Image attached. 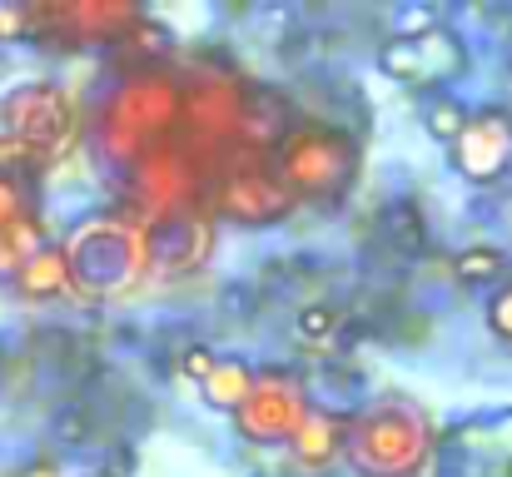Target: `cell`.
<instances>
[{
  "mask_svg": "<svg viewBox=\"0 0 512 477\" xmlns=\"http://www.w3.org/2000/svg\"><path fill=\"white\" fill-rule=\"evenodd\" d=\"M174 125H179V80L145 65L105 95L95 115V150L110 164L130 169L145 150L165 145Z\"/></svg>",
  "mask_w": 512,
  "mask_h": 477,
  "instance_id": "obj_1",
  "label": "cell"
},
{
  "mask_svg": "<svg viewBox=\"0 0 512 477\" xmlns=\"http://www.w3.org/2000/svg\"><path fill=\"white\" fill-rule=\"evenodd\" d=\"M378 65H383L393 80L413 85V90H433V85H448V80H458V75L468 70V50H463L458 35H448V30L438 25V30L408 35V40L393 35V40L378 50Z\"/></svg>",
  "mask_w": 512,
  "mask_h": 477,
  "instance_id": "obj_10",
  "label": "cell"
},
{
  "mask_svg": "<svg viewBox=\"0 0 512 477\" xmlns=\"http://www.w3.org/2000/svg\"><path fill=\"white\" fill-rule=\"evenodd\" d=\"M209 239H214V219L204 209H184L174 219H160L145 229V254H150V274H189L209 259Z\"/></svg>",
  "mask_w": 512,
  "mask_h": 477,
  "instance_id": "obj_13",
  "label": "cell"
},
{
  "mask_svg": "<svg viewBox=\"0 0 512 477\" xmlns=\"http://www.w3.org/2000/svg\"><path fill=\"white\" fill-rule=\"evenodd\" d=\"M503 269H508V259H503V249H493V244H468V249L453 259V274H458L463 284H498Z\"/></svg>",
  "mask_w": 512,
  "mask_h": 477,
  "instance_id": "obj_20",
  "label": "cell"
},
{
  "mask_svg": "<svg viewBox=\"0 0 512 477\" xmlns=\"http://www.w3.org/2000/svg\"><path fill=\"white\" fill-rule=\"evenodd\" d=\"M358 140L339 125L294 120L284 140L274 145V179L294 194V204H329L358 179Z\"/></svg>",
  "mask_w": 512,
  "mask_h": 477,
  "instance_id": "obj_3",
  "label": "cell"
},
{
  "mask_svg": "<svg viewBox=\"0 0 512 477\" xmlns=\"http://www.w3.org/2000/svg\"><path fill=\"white\" fill-rule=\"evenodd\" d=\"M488 328H493L503 343H512V284L493 289V299H488Z\"/></svg>",
  "mask_w": 512,
  "mask_h": 477,
  "instance_id": "obj_24",
  "label": "cell"
},
{
  "mask_svg": "<svg viewBox=\"0 0 512 477\" xmlns=\"http://www.w3.org/2000/svg\"><path fill=\"white\" fill-rule=\"evenodd\" d=\"M65 274L70 289L85 299H115L150 274L145 229L120 214H90L65 234Z\"/></svg>",
  "mask_w": 512,
  "mask_h": 477,
  "instance_id": "obj_2",
  "label": "cell"
},
{
  "mask_svg": "<svg viewBox=\"0 0 512 477\" xmlns=\"http://www.w3.org/2000/svg\"><path fill=\"white\" fill-rule=\"evenodd\" d=\"M294 333H299L304 343H329V338L339 333V309H334V304H304L299 318H294Z\"/></svg>",
  "mask_w": 512,
  "mask_h": 477,
  "instance_id": "obj_22",
  "label": "cell"
},
{
  "mask_svg": "<svg viewBox=\"0 0 512 477\" xmlns=\"http://www.w3.org/2000/svg\"><path fill=\"white\" fill-rule=\"evenodd\" d=\"M244 100H249V90H244L234 75H194V80H179V125H184L199 145L239 140Z\"/></svg>",
  "mask_w": 512,
  "mask_h": 477,
  "instance_id": "obj_11",
  "label": "cell"
},
{
  "mask_svg": "<svg viewBox=\"0 0 512 477\" xmlns=\"http://www.w3.org/2000/svg\"><path fill=\"white\" fill-rule=\"evenodd\" d=\"M254 368L239 358V353H214V368L204 373V383H199V393H204V403L209 408H224V413H234L244 398H249V388H254Z\"/></svg>",
  "mask_w": 512,
  "mask_h": 477,
  "instance_id": "obj_16",
  "label": "cell"
},
{
  "mask_svg": "<svg viewBox=\"0 0 512 477\" xmlns=\"http://www.w3.org/2000/svg\"><path fill=\"white\" fill-rule=\"evenodd\" d=\"M10 289H15L20 299H35V304H45V299H60V294L70 289V274H65V249L50 239L40 254H30V259L15 269Z\"/></svg>",
  "mask_w": 512,
  "mask_h": 477,
  "instance_id": "obj_15",
  "label": "cell"
},
{
  "mask_svg": "<svg viewBox=\"0 0 512 477\" xmlns=\"http://www.w3.org/2000/svg\"><path fill=\"white\" fill-rule=\"evenodd\" d=\"M30 214H35V189H30V179L0 169V229H10V224H20V219H30Z\"/></svg>",
  "mask_w": 512,
  "mask_h": 477,
  "instance_id": "obj_21",
  "label": "cell"
},
{
  "mask_svg": "<svg viewBox=\"0 0 512 477\" xmlns=\"http://www.w3.org/2000/svg\"><path fill=\"white\" fill-rule=\"evenodd\" d=\"M343 433H348V423H343L339 413L309 403L304 418H299V428H294V438H289L284 448L294 453L299 468H329V463L343 453Z\"/></svg>",
  "mask_w": 512,
  "mask_h": 477,
  "instance_id": "obj_14",
  "label": "cell"
},
{
  "mask_svg": "<svg viewBox=\"0 0 512 477\" xmlns=\"http://www.w3.org/2000/svg\"><path fill=\"white\" fill-rule=\"evenodd\" d=\"M453 169L468 179V184H493L503 179L512 164V115L488 105V110H468V125L463 135L448 145Z\"/></svg>",
  "mask_w": 512,
  "mask_h": 477,
  "instance_id": "obj_12",
  "label": "cell"
},
{
  "mask_svg": "<svg viewBox=\"0 0 512 477\" xmlns=\"http://www.w3.org/2000/svg\"><path fill=\"white\" fill-rule=\"evenodd\" d=\"M0 40H25V10L20 5H0Z\"/></svg>",
  "mask_w": 512,
  "mask_h": 477,
  "instance_id": "obj_26",
  "label": "cell"
},
{
  "mask_svg": "<svg viewBox=\"0 0 512 477\" xmlns=\"http://www.w3.org/2000/svg\"><path fill=\"white\" fill-rule=\"evenodd\" d=\"M125 179H130V199L140 209V229H150L160 219H174L184 209H199V174H194L189 155L179 145H170V140L145 150L125 169Z\"/></svg>",
  "mask_w": 512,
  "mask_h": 477,
  "instance_id": "obj_6",
  "label": "cell"
},
{
  "mask_svg": "<svg viewBox=\"0 0 512 477\" xmlns=\"http://www.w3.org/2000/svg\"><path fill=\"white\" fill-rule=\"evenodd\" d=\"M304 408H309V398H304V388L289 373H259L249 398L234 408V428L254 448H284L294 438Z\"/></svg>",
  "mask_w": 512,
  "mask_h": 477,
  "instance_id": "obj_9",
  "label": "cell"
},
{
  "mask_svg": "<svg viewBox=\"0 0 512 477\" xmlns=\"http://www.w3.org/2000/svg\"><path fill=\"white\" fill-rule=\"evenodd\" d=\"M179 363H184V373H189V378H199V383H204V373L214 368V353L194 343V348H184V358H179Z\"/></svg>",
  "mask_w": 512,
  "mask_h": 477,
  "instance_id": "obj_25",
  "label": "cell"
},
{
  "mask_svg": "<svg viewBox=\"0 0 512 477\" xmlns=\"http://www.w3.org/2000/svg\"><path fill=\"white\" fill-rule=\"evenodd\" d=\"M463 125H468V105H463L458 95H433V100L423 105V130H428L438 145H453V140L463 135Z\"/></svg>",
  "mask_w": 512,
  "mask_h": 477,
  "instance_id": "obj_19",
  "label": "cell"
},
{
  "mask_svg": "<svg viewBox=\"0 0 512 477\" xmlns=\"http://www.w3.org/2000/svg\"><path fill=\"white\" fill-rule=\"evenodd\" d=\"M428 30H438V10H433V5H403V10H398V40L428 35Z\"/></svg>",
  "mask_w": 512,
  "mask_h": 477,
  "instance_id": "obj_23",
  "label": "cell"
},
{
  "mask_svg": "<svg viewBox=\"0 0 512 477\" xmlns=\"http://www.w3.org/2000/svg\"><path fill=\"white\" fill-rule=\"evenodd\" d=\"M25 35H45L60 45H120L145 20L140 5L125 0H65V5H20Z\"/></svg>",
  "mask_w": 512,
  "mask_h": 477,
  "instance_id": "obj_5",
  "label": "cell"
},
{
  "mask_svg": "<svg viewBox=\"0 0 512 477\" xmlns=\"http://www.w3.org/2000/svg\"><path fill=\"white\" fill-rule=\"evenodd\" d=\"M289 125H294V120H289V110H284L279 95H249V100H244V120H239V140L274 150Z\"/></svg>",
  "mask_w": 512,
  "mask_h": 477,
  "instance_id": "obj_17",
  "label": "cell"
},
{
  "mask_svg": "<svg viewBox=\"0 0 512 477\" xmlns=\"http://www.w3.org/2000/svg\"><path fill=\"white\" fill-rule=\"evenodd\" d=\"M508 80H512V60H508Z\"/></svg>",
  "mask_w": 512,
  "mask_h": 477,
  "instance_id": "obj_27",
  "label": "cell"
},
{
  "mask_svg": "<svg viewBox=\"0 0 512 477\" xmlns=\"http://www.w3.org/2000/svg\"><path fill=\"white\" fill-rule=\"evenodd\" d=\"M70 125H75V110H70L65 90L50 80H25L0 100V135L30 145L45 159L70 140Z\"/></svg>",
  "mask_w": 512,
  "mask_h": 477,
  "instance_id": "obj_8",
  "label": "cell"
},
{
  "mask_svg": "<svg viewBox=\"0 0 512 477\" xmlns=\"http://www.w3.org/2000/svg\"><path fill=\"white\" fill-rule=\"evenodd\" d=\"M428 448H433V433L423 413H413L408 403L368 408L343 433V458L353 463L358 477H413L423 468Z\"/></svg>",
  "mask_w": 512,
  "mask_h": 477,
  "instance_id": "obj_4",
  "label": "cell"
},
{
  "mask_svg": "<svg viewBox=\"0 0 512 477\" xmlns=\"http://www.w3.org/2000/svg\"><path fill=\"white\" fill-rule=\"evenodd\" d=\"M45 244H50V239H45L40 214H30V219H20V224L0 229V279L10 284V279H15V269H20L30 254H40Z\"/></svg>",
  "mask_w": 512,
  "mask_h": 477,
  "instance_id": "obj_18",
  "label": "cell"
},
{
  "mask_svg": "<svg viewBox=\"0 0 512 477\" xmlns=\"http://www.w3.org/2000/svg\"><path fill=\"white\" fill-rule=\"evenodd\" d=\"M294 214V194L274 179L269 164H234L209 189V219L239 224V229H269Z\"/></svg>",
  "mask_w": 512,
  "mask_h": 477,
  "instance_id": "obj_7",
  "label": "cell"
}]
</instances>
